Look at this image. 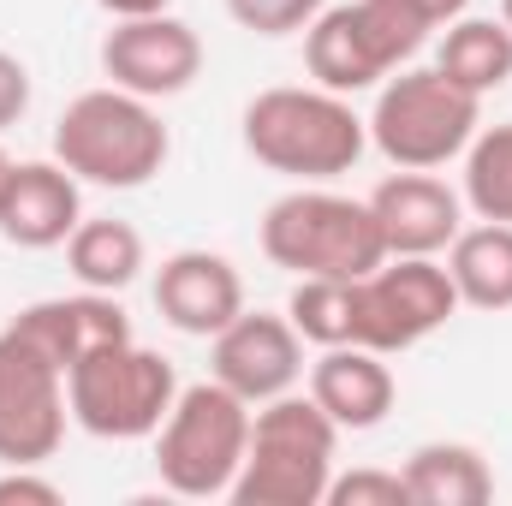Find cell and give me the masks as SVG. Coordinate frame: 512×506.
<instances>
[{
	"label": "cell",
	"mask_w": 512,
	"mask_h": 506,
	"mask_svg": "<svg viewBox=\"0 0 512 506\" xmlns=\"http://www.w3.org/2000/svg\"><path fill=\"white\" fill-rule=\"evenodd\" d=\"M340 423L310 393H280L251 411V453L233 477L239 506H322L334 483Z\"/></svg>",
	"instance_id": "6da1fadb"
},
{
	"label": "cell",
	"mask_w": 512,
	"mask_h": 506,
	"mask_svg": "<svg viewBox=\"0 0 512 506\" xmlns=\"http://www.w3.org/2000/svg\"><path fill=\"white\" fill-rule=\"evenodd\" d=\"M167 126L161 114L131 96L120 84L108 90H84L78 102H66L60 126H54V161L84 179V185H108V191H137L167 167Z\"/></svg>",
	"instance_id": "7a4b0ae2"
},
{
	"label": "cell",
	"mask_w": 512,
	"mask_h": 506,
	"mask_svg": "<svg viewBox=\"0 0 512 506\" xmlns=\"http://www.w3.org/2000/svg\"><path fill=\"white\" fill-rule=\"evenodd\" d=\"M370 143V120L352 114L346 96L334 90H262L245 108V149L262 167L292 173V179H334L352 173Z\"/></svg>",
	"instance_id": "3957f363"
},
{
	"label": "cell",
	"mask_w": 512,
	"mask_h": 506,
	"mask_svg": "<svg viewBox=\"0 0 512 506\" xmlns=\"http://www.w3.org/2000/svg\"><path fill=\"white\" fill-rule=\"evenodd\" d=\"M262 251L274 268L310 280H364L370 268L387 262L382 227L370 215V203L340 197V191H286L268 203L262 215Z\"/></svg>",
	"instance_id": "277c9868"
},
{
	"label": "cell",
	"mask_w": 512,
	"mask_h": 506,
	"mask_svg": "<svg viewBox=\"0 0 512 506\" xmlns=\"http://www.w3.org/2000/svg\"><path fill=\"white\" fill-rule=\"evenodd\" d=\"M245 453H251V405L215 376L197 381V387H179L167 423L155 429L161 483L185 501L233 495V477H239Z\"/></svg>",
	"instance_id": "5b68a950"
},
{
	"label": "cell",
	"mask_w": 512,
	"mask_h": 506,
	"mask_svg": "<svg viewBox=\"0 0 512 506\" xmlns=\"http://www.w3.org/2000/svg\"><path fill=\"white\" fill-rule=\"evenodd\" d=\"M483 126V96L459 90L447 72L435 66H405L393 72L376 96L370 114V143L382 149L393 167H417L435 173L453 155H465V143Z\"/></svg>",
	"instance_id": "8992f818"
},
{
	"label": "cell",
	"mask_w": 512,
	"mask_h": 506,
	"mask_svg": "<svg viewBox=\"0 0 512 506\" xmlns=\"http://www.w3.org/2000/svg\"><path fill=\"white\" fill-rule=\"evenodd\" d=\"M429 24H417L411 12H399L393 0H346V6H322L304 30V66L322 90L334 96H358L387 84L417 48H423Z\"/></svg>",
	"instance_id": "52a82bcc"
},
{
	"label": "cell",
	"mask_w": 512,
	"mask_h": 506,
	"mask_svg": "<svg viewBox=\"0 0 512 506\" xmlns=\"http://www.w3.org/2000/svg\"><path fill=\"white\" fill-rule=\"evenodd\" d=\"M179 399V376L161 352L120 340V346H102L90 352L84 364L66 370V405H72V423L102 435V441H143L167 423Z\"/></svg>",
	"instance_id": "ba28073f"
},
{
	"label": "cell",
	"mask_w": 512,
	"mask_h": 506,
	"mask_svg": "<svg viewBox=\"0 0 512 506\" xmlns=\"http://www.w3.org/2000/svg\"><path fill=\"white\" fill-rule=\"evenodd\" d=\"M453 310H459V286L435 256H387L382 268L352 280V340L382 358L411 352L417 340L447 328Z\"/></svg>",
	"instance_id": "9c48e42d"
},
{
	"label": "cell",
	"mask_w": 512,
	"mask_h": 506,
	"mask_svg": "<svg viewBox=\"0 0 512 506\" xmlns=\"http://www.w3.org/2000/svg\"><path fill=\"white\" fill-rule=\"evenodd\" d=\"M66 376L0 328V465H48L66 441Z\"/></svg>",
	"instance_id": "30bf717a"
},
{
	"label": "cell",
	"mask_w": 512,
	"mask_h": 506,
	"mask_svg": "<svg viewBox=\"0 0 512 506\" xmlns=\"http://www.w3.org/2000/svg\"><path fill=\"white\" fill-rule=\"evenodd\" d=\"M102 72L108 84H120L143 102L179 96L197 84L203 72V42L185 18L173 12H143V18H114V30L102 36Z\"/></svg>",
	"instance_id": "8fae6325"
},
{
	"label": "cell",
	"mask_w": 512,
	"mask_h": 506,
	"mask_svg": "<svg viewBox=\"0 0 512 506\" xmlns=\"http://www.w3.org/2000/svg\"><path fill=\"white\" fill-rule=\"evenodd\" d=\"M304 376V340L286 316L268 310H239L221 334H215V381L233 387L245 405L280 399Z\"/></svg>",
	"instance_id": "7c38bea8"
},
{
	"label": "cell",
	"mask_w": 512,
	"mask_h": 506,
	"mask_svg": "<svg viewBox=\"0 0 512 506\" xmlns=\"http://www.w3.org/2000/svg\"><path fill=\"white\" fill-rule=\"evenodd\" d=\"M6 328H12L24 346H36L60 376H66L72 364H84L90 352L131 340V322H126V310L114 304V292H90V286L72 292V298H42V304L18 310Z\"/></svg>",
	"instance_id": "4fadbf2b"
},
{
	"label": "cell",
	"mask_w": 512,
	"mask_h": 506,
	"mask_svg": "<svg viewBox=\"0 0 512 506\" xmlns=\"http://www.w3.org/2000/svg\"><path fill=\"white\" fill-rule=\"evenodd\" d=\"M155 310L167 328L215 340L245 310V280L221 251H173L155 274Z\"/></svg>",
	"instance_id": "5bb4252c"
},
{
	"label": "cell",
	"mask_w": 512,
	"mask_h": 506,
	"mask_svg": "<svg viewBox=\"0 0 512 506\" xmlns=\"http://www.w3.org/2000/svg\"><path fill=\"white\" fill-rule=\"evenodd\" d=\"M78 179L60 161H12L0 185V239L18 251H54L78 227Z\"/></svg>",
	"instance_id": "9a60e30c"
},
{
	"label": "cell",
	"mask_w": 512,
	"mask_h": 506,
	"mask_svg": "<svg viewBox=\"0 0 512 506\" xmlns=\"http://www.w3.org/2000/svg\"><path fill=\"white\" fill-rule=\"evenodd\" d=\"M370 215L382 227L387 256H435L459 239V191L417 167H399L370 191Z\"/></svg>",
	"instance_id": "2e32d148"
},
{
	"label": "cell",
	"mask_w": 512,
	"mask_h": 506,
	"mask_svg": "<svg viewBox=\"0 0 512 506\" xmlns=\"http://www.w3.org/2000/svg\"><path fill=\"white\" fill-rule=\"evenodd\" d=\"M393 370L382 352L346 340V346H322V358L310 364V399L340 423V429H376L393 411Z\"/></svg>",
	"instance_id": "e0dca14e"
},
{
	"label": "cell",
	"mask_w": 512,
	"mask_h": 506,
	"mask_svg": "<svg viewBox=\"0 0 512 506\" xmlns=\"http://www.w3.org/2000/svg\"><path fill=\"white\" fill-rule=\"evenodd\" d=\"M405 495L411 506H489L495 501V477L483 465L477 447L465 441H423L405 459Z\"/></svg>",
	"instance_id": "ac0fdd59"
},
{
	"label": "cell",
	"mask_w": 512,
	"mask_h": 506,
	"mask_svg": "<svg viewBox=\"0 0 512 506\" xmlns=\"http://www.w3.org/2000/svg\"><path fill=\"white\" fill-rule=\"evenodd\" d=\"M447 274L459 286V304L471 310H512V227L507 221H483V227H459V239L447 245Z\"/></svg>",
	"instance_id": "d6986e66"
},
{
	"label": "cell",
	"mask_w": 512,
	"mask_h": 506,
	"mask_svg": "<svg viewBox=\"0 0 512 506\" xmlns=\"http://www.w3.org/2000/svg\"><path fill=\"white\" fill-rule=\"evenodd\" d=\"M435 72H447L459 90L489 96L512 78V30L501 18H453L441 48H435Z\"/></svg>",
	"instance_id": "ffe728a7"
},
{
	"label": "cell",
	"mask_w": 512,
	"mask_h": 506,
	"mask_svg": "<svg viewBox=\"0 0 512 506\" xmlns=\"http://www.w3.org/2000/svg\"><path fill=\"white\" fill-rule=\"evenodd\" d=\"M66 262L78 274V286L90 292H126L143 268V233L131 221H78L66 239Z\"/></svg>",
	"instance_id": "44dd1931"
},
{
	"label": "cell",
	"mask_w": 512,
	"mask_h": 506,
	"mask_svg": "<svg viewBox=\"0 0 512 506\" xmlns=\"http://www.w3.org/2000/svg\"><path fill=\"white\" fill-rule=\"evenodd\" d=\"M465 203L477 221L512 227V126H489L465 143Z\"/></svg>",
	"instance_id": "7402d4cb"
},
{
	"label": "cell",
	"mask_w": 512,
	"mask_h": 506,
	"mask_svg": "<svg viewBox=\"0 0 512 506\" xmlns=\"http://www.w3.org/2000/svg\"><path fill=\"white\" fill-rule=\"evenodd\" d=\"M286 322L310 346H346L352 340V280H328V274L298 280L292 304H286Z\"/></svg>",
	"instance_id": "603a6c76"
},
{
	"label": "cell",
	"mask_w": 512,
	"mask_h": 506,
	"mask_svg": "<svg viewBox=\"0 0 512 506\" xmlns=\"http://www.w3.org/2000/svg\"><path fill=\"white\" fill-rule=\"evenodd\" d=\"M328 0H227L233 24L251 30V36H292V30H310V18L322 12Z\"/></svg>",
	"instance_id": "cb8c5ba5"
},
{
	"label": "cell",
	"mask_w": 512,
	"mask_h": 506,
	"mask_svg": "<svg viewBox=\"0 0 512 506\" xmlns=\"http://www.w3.org/2000/svg\"><path fill=\"white\" fill-rule=\"evenodd\" d=\"M322 506H411V495H405L399 471H352V477L328 483V501Z\"/></svg>",
	"instance_id": "d4e9b609"
},
{
	"label": "cell",
	"mask_w": 512,
	"mask_h": 506,
	"mask_svg": "<svg viewBox=\"0 0 512 506\" xmlns=\"http://www.w3.org/2000/svg\"><path fill=\"white\" fill-rule=\"evenodd\" d=\"M24 108H30V66H24L18 54H6V48H0V131L18 126V120H24Z\"/></svg>",
	"instance_id": "484cf974"
},
{
	"label": "cell",
	"mask_w": 512,
	"mask_h": 506,
	"mask_svg": "<svg viewBox=\"0 0 512 506\" xmlns=\"http://www.w3.org/2000/svg\"><path fill=\"white\" fill-rule=\"evenodd\" d=\"M12 501H24V506H60V489H54L48 477H30V465H12V471L0 477V506H12Z\"/></svg>",
	"instance_id": "4316f807"
},
{
	"label": "cell",
	"mask_w": 512,
	"mask_h": 506,
	"mask_svg": "<svg viewBox=\"0 0 512 506\" xmlns=\"http://www.w3.org/2000/svg\"><path fill=\"white\" fill-rule=\"evenodd\" d=\"M393 6H399V12H411L417 24L441 30V24H453V18H459V12H465L471 0H393Z\"/></svg>",
	"instance_id": "83f0119b"
},
{
	"label": "cell",
	"mask_w": 512,
	"mask_h": 506,
	"mask_svg": "<svg viewBox=\"0 0 512 506\" xmlns=\"http://www.w3.org/2000/svg\"><path fill=\"white\" fill-rule=\"evenodd\" d=\"M114 18H143V12H167V0H102Z\"/></svg>",
	"instance_id": "f1b7e54d"
},
{
	"label": "cell",
	"mask_w": 512,
	"mask_h": 506,
	"mask_svg": "<svg viewBox=\"0 0 512 506\" xmlns=\"http://www.w3.org/2000/svg\"><path fill=\"white\" fill-rule=\"evenodd\" d=\"M501 24L512 30V0H501Z\"/></svg>",
	"instance_id": "f546056e"
},
{
	"label": "cell",
	"mask_w": 512,
	"mask_h": 506,
	"mask_svg": "<svg viewBox=\"0 0 512 506\" xmlns=\"http://www.w3.org/2000/svg\"><path fill=\"white\" fill-rule=\"evenodd\" d=\"M6 167H12V161H6V149H0V185H6Z\"/></svg>",
	"instance_id": "4dcf8cb0"
}]
</instances>
